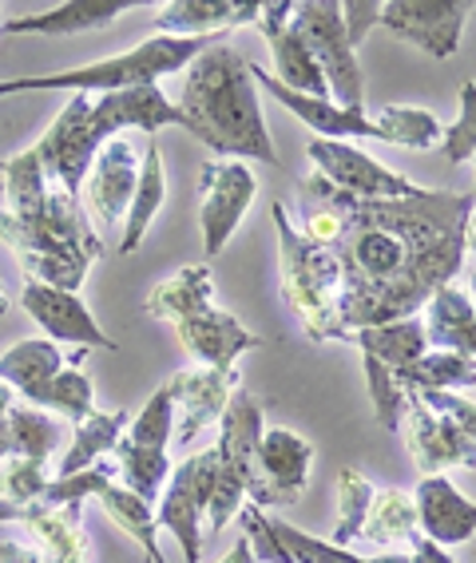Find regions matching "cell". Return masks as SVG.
<instances>
[{
    "label": "cell",
    "instance_id": "obj_7",
    "mask_svg": "<svg viewBox=\"0 0 476 563\" xmlns=\"http://www.w3.org/2000/svg\"><path fill=\"white\" fill-rule=\"evenodd\" d=\"M266 433L263 405L239 385L219 421V444H214V493L207 520L211 532H223L234 516L243 512V504H254L270 512V493H266L263 473H258V441Z\"/></svg>",
    "mask_w": 476,
    "mask_h": 563
},
{
    "label": "cell",
    "instance_id": "obj_27",
    "mask_svg": "<svg viewBox=\"0 0 476 563\" xmlns=\"http://www.w3.org/2000/svg\"><path fill=\"white\" fill-rule=\"evenodd\" d=\"M214 302V278L207 262H195V266H182L171 278L155 282L147 298H143V313L147 318H159V322H187L195 313L211 310Z\"/></svg>",
    "mask_w": 476,
    "mask_h": 563
},
{
    "label": "cell",
    "instance_id": "obj_23",
    "mask_svg": "<svg viewBox=\"0 0 476 563\" xmlns=\"http://www.w3.org/2000/svg\"><path fill=\"white\" fill-rule=\"evenodd\" d=\"M263 4H234V0H171L155 12V36L171 41H203V36H231L234 29L258 21Z\"/></svg>",
    "mask_w": 476,
    "mask_h": 563
},
{
    "label": "cell",
    "instance_id": "obj_46",
    "mask_svg": "<svg viewBox=\"0 0 476 563\" xmlns=\"http://www.w3.org/2000/svg\"><path fill=\"white\" fill-rule=\"evenodd\" d=\"M465 251L476 254V207L468 211V219H465Z\"/></svg>",
    "mask_w": 476,
    "mask_h": 563
},
{
    "label": "cell",
    "instance_id": "obj_29",
    "mask_svg": "<svg viewBox=\"0 0 476 563\" xmlns=\"http://www.w3.org/2000/svg\"><path fill=\"white\" fill-rule=\"evenodd\" d=\"M163 202H167V167H163L159 143L147 135V147H143V163H140V183H135L132 207H128V219H123L120 254L140 251V242L147 239Z\"/></svg>",
    "mask_w": 476,
    "mask_h": 563
},
{
    "label": "cell",
    "instance_id": "obj_8",
    "mask_svg": "<svg viewBox=\"0 0 476 563\" xmlns=\"http://www.w3.org/2000/svg\"><path fill=\"white\" fill-rule=\"evenodd\" d=\"M171 437H175V393L171 385L159 389L143 401V409L132 417L123 441L115 444V476L128 493L147 500L155 508L163 484L171 476Z\"/></svg>",
    "mask_w": 476,
    "mask_h": 563
},
{
    "label": "cell",
    "instance_id": "obj_26",
    "mask_svg": "<svg viewBox=\"0 0 476 563\" xmlns=\"http://www.w3.org/2000/svg\"><path fill=\"white\" fill-rule=\"evenodd\" d=\"M421 322H425L429 350L465 353L476 362V306L461 286H453V282L441 286L421 310Z\"/></svg>",
    "mask_w": 476,
    "mask_h": 563
},
{
    "label": "cell",
    "instance_id": "obj_30",
    "mask_svg": "<svg viewBox=\"0 0 476 563\" xmlns=\"http://www.w3.org/2000/svg\"><path fill=\"white\" fill-rule=\"evenodd\" d=\"M128 424H132V412L128 409H112V412L96 409L88 421L76 424V433H71V449L64 453L60 473L56 476H76V473L96 468L103 456L115 453V444L123 441Z\"/></svg>",
    "mask_w": 476,
    "mask_h": 563
},
{
    "label": "cell",
    "instance_id": "obj_36",
    "mask_svg": "<svg viewBox=\"0 0 476 563\" xmlns=\"http://www.w3.org/2000/svg\"><path fill=\"white\" fill-rule=\"evenodd\" d=\"M48 468L32 461H4L0 468V523H24L48 488Z\"/></svg>",
    "mask_w": 476,
    "mask_h": 563
},
{
    "label": "cell",
    "instance_id": "obj_37",
    "mask_svg": "<svg viewBox=\"0 0 476 563\" xmlns=\"http://www.w3.org/2000/svg\"><path fill=\"white\" fill-rule=\"evenodd\" d=\"M377 128L386 135V143L409 147V152H425L433 143L445 140V128L429 108H406V103H389L377 111Z\"/></svg>",
    "mask_w": 476,
    "mask_h": 563
},
{
    "label": "cell",
    "instance_id": "obj_52",
    "mask_svg": "<svg viewBox=\"0 0 476 563\" xmlns=\"http://www.w3.org/2000/svg\"><path fill=\"white\" fill-rule=\"evenodd\" d=\"M473 163H476V155H473ZM473 195H476V187H473Z\"/></svg>",
    "mask_w": 476,
    "mask_h": 563
},
{
    "label": "cell",
    "instance_id": "obj_13",
    "mask_svg": "<svg viewBox=\"0 0 476 563\" xmlns=\"http://www.w3.org/2000/svg\"><path fill=\"white\" fill-rule=\"evenodd\" d=\"M306 155H310L322 179H330L337 191L354 195V199H413V195L425 191L409 175L389 172L386 163H377L374 155L357 152L350 143L314 140L306 143Z\"/></svg>",
    "mask_w": 476,
    "mask_h": 563
},
{
    "label": "cell",
    "instance_id": "obj_49",
    "mask_svg": "<svg viewBox=\"0 0 476 563\" xmlns=\"http://www.w3.org/2000/svg\"><path fill=\"white\" fill-rule=\"evenodd\" d=\"M362 563H413V560H409V552H381V555H374V560H362Z\"/></svg>",
    "mask_w": 476,
    "mask_h": 563
},
{
    "label": "cell",
    "instance_id": "obj_2",
    "mask_svg": "<svg viewBox=\"0 0 476 563\" xmlns=\"http://www.w3.org/2000/svg\"><path fill=\"white\" fill-rule=\"evenodd\" d=\"M0 242L21 258L29 282L76 294L91 262L103 258L100 231L80 195L60 191L32 147L0 159Z\"/></svg>",
    "mask_w": 476,
    "mask_h": 563
},
{
    "label": "cell",
    "instance_id": "obj_31",
    "mask_svg": "<svg viewBox=\"0 0 476 563\" xmlns=\"http://www.w3.org/2000/svg\"><path fill=\"white\" fill-rule=\"evenodd\" d=\"M24 528L56 563H96V548H91V536L84 528V508L36 512Z\"/></svg>",
    "mask_w": 476,
    "mask_h": 563
},
{
    "label": "cell",
    "instance_id": "obj_40",
    "mask_svg": "<svg viewBox=\"0 0 476 563\" xmlns=\"http://www.w3.org/2000/svg\"><path fill=\"white\" fill-rule=\"evenodd\" d=\"M270 528L286 548V555H290V563H362L350 548H334L330 540H318V536L302 532L295 523L270 520Z\"/></svg>",
    "mask_w": 476,
    "mask_h": 563
},
{
    "label": "cell",
    "instance_id": "obj_12",
    "mask_svg": "<svg viewBox=\"0 0 476 563\" xmlns=\"http://www.w3.org/2000/svg\"><path fill=\"white\" fill-rule=\"evenodd\" d=\"M258 179L243 159H207L199 167V222H203L207 262L226 251L243 214L251 211Z\"/></svg>",
    "mask_w": 476,
    "mask_h": 563
},
{
    "label": "cell",
    "instance_id": "obj_15",
    "mask_svg": "<svg viewBox=\"0 0 476 563\" xmlns=\"http://www.w3.org/2000/svg\"><path fill=\"white\" fill-rule=\"evenodd\" d=\"M406 444L421 476H436L445 468H473L476 473V441L461 424L429 409L417 389H406Z\"/></svg>",
    "mask_w": 476,
    "mask_h": 563
},
{
    "label": "cell",
    "instance_id": "obj_3",
    "mask_svg": "<svg viewBox=\"0 0 476 563\" xmlns=\"http://www.w3.org/2000/svg\"><path fill=\"white\" fill-rule=\"evenodd\" d=\"M175 108L182 115V131L207 143L214 159H254L278 167V152L266 131L263 108H258L251 60L239 48H231V41L199 52L182 68V91Z\"/></svg>",
    "mask_w": 476,
    "mask_h": 563
},
{
    "label": "cell",
    "instance_id": "obj_32",
    "mask_svg": "<svg viewBox=\"0 0 476 563\" xmlns=\"http://www.w3.org/2000/svg\"><path fill=\"white\" fill-rule=\"evenodd\" d=\"M4 421H9V437H12V461L48 464L64 449V437H68V424L60 417L32 409V405H12Z\"/></svg>",
    "mask_w": 476,
    "mask_h": 563
},
{
    "label": "cell",
    "instance_id": "obj_50",
    "mask_svg": "<svg viewBox=\"0 0 476 563\" xmlns=\"http://www.w3.org/2000/svg\"><path fill=\"white\" fill-rule=\"evenodd\" d=\"M9 310V294H4V286H0V313Z\"/></svg>",
    "mask_w": 476,
    "mask_h": 563
},
{
    "label": "cell",
    "instance_id": "obj_4",
    "mask_svg": "<svg viewBox=\"0 0 476 563\" xmlns=\"http://www.w3.org/2000/svg\"><path fill=\"white\" fill-rule=\"evenodd\" d=\"M143 131L155 135L159 128H182V115L159 84L143 88L108 91V96H68L56 123L32 143V152L41 155V167L60 191L80 195V183L88 179L91 159L100 147L123 131Z\"/></svg>",
    "mask_w": 476,
    "mask_h": 563
},
{
    "label": "cell",
    "instance_id": "obj_45",
    "mask_svg": "<svg viewBox=\"0 0 476 563\" xmlns=\"http://www.w3.org/2000/svg\"><path fill=\"white\" fill-rule=\"evenodd\" d=\"M219 563H258V560H254V548L246 543V536H239V543H234L231 552H226Z\"/></svg>",
    "mask_w": 476,
    "mask_h": 563
},
{
    "label": "cell",
    "instance_id": "obj_25",
    "mask_svg": "<svg viewBox=\"0 0 476 563\" xmlns=\"http://www.w3.org/2000/svg\"><path fill=\"white\" fill-rule=\"evenodd\" d=\"M132 9H140V0H68L36 16L0 21V32L4 36H80V32L108 29Z\"/></svg>",
    "mask_w": 476,
    "mask_h": 563
},
{
    "label": "cell",
    "instance_id": "obj_22",
    "mask_svg": "<svg viewBox=\"0 0 476 563\" xmlns=\"http://www.w3.org/2000/svg\"><path fill=\"white\" fill-rule=\"evenodd\" d=\"M251 76L254 84H263L266 91H270V100L283 103L290 115H298V120L306 123V128L318 131V140H337V143H350V140H381L386 143V135H381V128H377L365 111H345L337 108L334 100H314V96H298V91L283 88V84L274 80L270 71L258 68V64H251Z\"/></svg>",
    "mask_w": 476,
    "mask_h": 563
},
{
    "label": "cell",
    "instance_id": "obj_47",
    "mask_svg": "<svg viewBox=\"0 0 476 563\" xmlns=\"http://www.w3.org/2000/svg\"><path fill=\"white\" fill-rule=\"evenodd\" d=\"M12 461V437H9V421H0V464Z\"/></svg>",
    "mask_w": 476,
    "mask_h": 563
},
{
    "label": "cell",
    "instance_id": "obj_6",
    "mask_svg": "<svg viewBox=\"0 0 476 563\" xmlns=\"http://www.w3.org/2000/svg\"><path fill=\"white\" fill-rule=\"evenodd\" d=\"M278 227V274H283V302L295 310L310 342H342L337 325V290H342V262L330 246H318L298 231L283 202L270 207Z\"/></svg>",
    "mask_w": 476,
    "mask_h": 563
},
{
    "label": "cell",
    "instance_id": "obj_33",
    "mask_svg": "<svg viewBox=\"0 0 476 563\" xmlns=\"http://www.w3.org/2000/svg\"><path fill=\"white\" fill-rule=\"evenodd\" d=\"M401 389H425V393H465L476 389V362L465 353L425 350L417 362H409L401 373H394Z\"/></svg>",
    "mask_w": 476,
    "mask_h": 563
},
{
    "label": "cell",
    "instance_id": "obj_24",
    "mask_svg": "<svg viewBox=\"0 0 476 563\" xmlns=\"http://www.w3.org/2000/svg\"><path fill=\"white\" fill-rule=\"evenodd\" d=\"M314 464V444L295 429H266L258 441V473L274 508H286L306 493Z\"/></svg>",
    "mask_w": 476,
    "mask_h": 563
},
{
    "label": "cell",
    "instance_id": "obj_28",
    "mask_svg": "<svg viewBox=\"0 0 476 563\" xmlns=\"http://www.w3.org/2000/svg\"><path fill=\"white\" fill-rule=\"evenodd\" d=\"M64 369V353L48 338H24V342L9 345L0 353V382L12 393H21L24 405H41L44 389L52 385V377Z\"/></svg>",
    "mask_w": 476,
    "mask_h": 563
},
{
    "label": "cell",
    "instance_id": "obj_43",
    "mask_svg": "<svg viewBox=\"0 0 476 563\" xmlns=\"http://www.w3.org/2000/svg\"><path fill=\"white\" fill-rule=\"evenodd\" d=\"M0 563H56L41 543L24 540H0Z\"/></svg>",
    "mask_w": 476,
    "mask_h": 563
},
{
    "label": "cell",
    "instance_id": "obj_20",
    "mask_svg": "<svg viewBox=\"0 0 476 563\" xmlns=\"http://www.w3.org/2000/svg\"><path fill=\"white\" fill-rule=\"evenodd\" d=\"M413 508L421 536L445 552L476 536V500H468L445 473L421 476V484L413 488Z\"/></svg>",
    "mask_w": 476,
    "mask_h": 563
},
{
    "label": "cell",
    "instance_id": "obj_21",
    "mask_svg": "<svg viewBox=\"0 0 476 563\" xmlns=\"http://www.w3.org/2000/svg\"><path fill=\"white\" fill-rule=\"evenodd\" d=\"M175 338H179L182 350L191 353L203 369H219V373H234V362L246 350L266 345V338H254L234 313L214 310V306L187 318V322H175Z\"/></svg>",
    "mask_w": 476,
    "mask_h": 563
},
{
    "label": "cell",
    "instance_id": "obj_35",
    "mask_svg": "<svg viewBox=\"0 0 476 563\" xmlns=\"http://www.w3.org/2000/svg\"><path fill=\"white\" fill-rule=\"evenodd\" d=\"M100 508L120 523L123 532L132 536L140 543L143 552H147V563H167L163 560V548H159V523H155V508L147 500H140L135 493H128L120 481H112L103 488L100 496Z\"/></svg>",
    "mask_w": 476,
    "mask_h": 563
},
{
    "label": "cell",
    "instance_id": "obj_14",
    "mask_svg": "<svg viewBox=\"0 0 476 563\" xmlns=\"http://www.w3.org/2000/svg\"><path fill=\"white\" fill-rule=\"evenodd\" d=\"M468 12H473V0H394V4H381L377 29L394 32L397 41L413 44L436 60H449L461 48Z\"/></svg>",
    "mask_w": 476,
    "mask_h": 563
},
{
    "label": "cell",
    "instance_id": "obj_38",
    "mask_svg": "<svg viewBox=\"0 0 476 563\" xmlns=\"http://www.w3.org/2000/svg\"><path fill=\"white\" fill-rule=\"evenodd\" d=\"M374 481L357 468H342L337 473V528H334V548H350L354 540H362L365 516L374 508Z\"/></svg>",
    "mask_w": 476,
    "mask_h": 563
},
{
    "label": "cell",
    "instance_id": "obj_34",
    "mask_svg": "<svg viewBox=\"0 0 476 563\" xmlns=\"http://www.w3.org/2000/svg\"><path fill=\"white\" fill-rule=\"evenodd\" d=\"M421 536L417 528V508L413 493H401V488H377L374 508L365 516L362 540L377 543V548H389V552H401Z\"/></svg>",
    "mask_w": 476,
    "mask_h": 563
},
{
    "label": "cell",
    "instance_id": "obj_51",
    "mask_svg": "<svg viewBox=\"0 0 476 563\" xmlns=\"http://www.w3.org/2000/svg\"><path fill=\"white\" fill-rule=\"evenodd\" d=\"M473 306H476V274H473Z\"/></svg>",
    "mask_w": 476,
    "mask_h": 563
},
{
    "label": "cell",
    "instance_id": "obj_1",
    "mask_svg": "<svg viewBox=\"0 0 476 563\" xmlns=\"http://www.w3.org/2000/svg\"><path fill=\"white\" fill-rule=\"evenodd\" d=\"M473 207V191L425 187L413 199H354L342 191L345 234L334 246L342 262V342L357 330L417 318L429 298L461 274L468 258L465 219Z\"/></svg>",
    "mask_w": 476,
    "mask_h": 563
},
{
    "label": "cell",
    "instance_id": "obj_53",
    "mask_svg": "<svg viewBox=\"0 0 476 563\" xmlns=\"http://www.w3.org/2000/svg\"><path fill=\"white\" fill-rule=\"evenodd\" d=\"M143 563H147V560H143Z\"/></svg>",
    "mask_w": 476,
    "mask_h": 563
},
{
    "label": "cell",
    "instance_id": "obj_44",
    "mask_svg": "<svg viewBox=\"0 0 476 563\" xmlns=\"http://www.w3.org/2000/svg\"><path fill=\"white\" fill-rule=\"evenodd\" d=\"M409 560L413 563H456L445 548H436V543L425 540V536H417V540L409 543Z\"/></svg>",
    "mask_w": 476,
    "mask_h": 563
},
{
    "label": "cell",
    "instance_id": "obj_41",
    "mask_svg": "<svg viewBox=\"0 0 476 563\" xmlns=\"http://www.w3.org/2000/svg\"><path fill=\"white\" fill-rule=\"evenodd\" d=\"M441 147H445L449 163H465L476 155V80L461 84V115H456V123L445 131Z\"/></svg>",
    "mask_w": 476,
    "mask_h": 563
},
{
    "label": "cell",
    "instance_id": "obj_48",
    "mask_svg": "<svg viewBox=\"0 0 476 563\" xmlns=\"http://www.w3.org/2000/svg\"><path fill=\"white\" fill-rule=\"evenodd\" d=\"M12 405H16V393L9 389V385L0 382V421H4V417H9V409Z\"/></svg>",
    "mask_w": 476,
    "mask_h": 563
},
{
    "label": "cell",
    "instance_id": "obj_18",
    "mask_svg": "<svg viewBox=\"0 0 476 563\" xmlns=\"http://www.w3.org/2000/svg\"><path fill=\"white\" fill-rule=\"evenodd\" d=\"M135 183H140V152L123 135L108 140L100 155L91 159V172L84 179V211H91L103 227H123L132 207Z\"/></svg>",
    "mask_w": 476,
    "mask_h": 563
},
{
    "label": "cell",
    "instance_id": "obj_19",
    "mask_svg": "<svg viewBox=\"0 0 476 563\" xmlns=\"http://www.w3.org/2000/svg\"><path fill=\"white\" fill-rule=\"evenodd\" d=\"M167 385H171L175 405H179V424H175L171 441L179 444V449H187L195 437L223 421L226 405H231L234 389H239V377H234V373L203 369V365H199V369L175 373Z\"/></svg>",
    "mask_w": 476,
    "mask_h": 563
},
{
    "label": "cell",
    "instance_id": "obj_42",
    "mask_svg": "<svg viewBox=\"0 0 476 563\" xmlns=\"http://www.w3.org/2000/svg\"><path fill=\"white\" fill-rule=\"evenodd\" d=\"M377 16H381V4L377 0H345L342 4V24H345V44L350 48H362V41L369 36V29H377Z\"/></svg>",
    "mask_w": 476,
    "mask_h": 563
},
{
    "label": "cell",
    "instance_id": "obj_9",
    "mask_svg": "<svg viewBox=\"0 0 476 563\" xmlns=\"http://www.w3.org/2000/svg\"><path fill=\"white\" fill-rule=\"evenodd\" d=\"M345 342H354L357 350H362L377 424L389 429V433H397V424H401V417H406V389L394 382V373H401L409 362H417V357L429 350L421 313H417V318H406V322L357 330V333H350Z\"/></svg>",
    "mask_w": 476,
    "mask_h": 563
},
{
    "label": "cell",
    "instance_id": "obj_5",
    "mask_svg": "<svg viewBox=\"0 0 476 563\" xmlns=\"http://www.w3.org/2000/svg\"><path fill=\"white\" fill-rule=\"evenodd\" d=\"M226 36H203V41H171V36H152L140 48L96 60L88 68L52 71V76H24V80H0V96H32V91H68V96H108V91L143 88L159 84L163 76L182 71L199 52L223 44Z\"/></svg>",
    "mask_w": 476,
    "mask_h": 563
},
{
    "label": "cell",
    "instance_id": "obj_39",
    "mask_svg": "<svg viewBox=\"0 0 476 563\" xmlns=\"http://www.w3.org/2000/svg\"><path fill=\"white\" fill-rule=\"evenodd\" d=\"M36 409L52 412V417H64V421H71V424H80L96 412V385H91V377L80 369V365H76V369L64 365V369L52 377L48 389H44Z\"/></svg>",
    "mask_w": 476,
    "mask_h": 563
},
{
    "label": "cell",
    "instance_id": "obj_17",
    "mask_svg": "<svg viewBox=\"0 0 476 563\" xmlns=\"http://www.w3.org/2000/svg\"><path fill=\"white\" fill-rule=\"evenodd\" d=\"M290 16H295V0H274V4L258 9V21H254V29L263 32L266 44H270L274 80L283 84V88L298 91V96L330 100V88H325V76L318 68L314 52L306 48V41L298 36Z\"/></svg>",
    "mask_w": 476,
    "mask_h": 563
},
{
    "label": "cell",
    "instance_id": "obj_10",
    "mask_svg": "<svg viewBox=\"0 0 476 563\" xmlns=\"http://www.w3.org/2000/svg\"><path fill=\"white\" fill-rule=\"evenodd\" d=\"M290 24L298 29L306 48L314 52L325 88H330V100L345 111H365V76L362 64H357V52L345 44L342 4L337 0H302V4H295Z\"/></svg>",
    "mask_w": 476,
    "mask_h": 563
},
{
    "label": "cell",
    "instance_id": "obj_16",
    "mask_svg": "<svg viewBox=\"0 0 476 563\" xmlns=\"http://www.w3.org/2000/svg\"><path fill=\"white\" fill-rule=\"evenodd\" d=\"M21 306L32 322L41 325L48 342H68L80 345V350H120V345L100 330V322L91 318L88 302H84L76 290H56V286H44V282L24 278Z\"/></svg>",
    "mask_w": 476,
    "mask_h": 563
},
{
    "label": "cell",
    "instance_id": "obj_11",
    "mask_svg": "<svg viewBox=\"0 0 476 563\" xmlns=\"http://www.w3.org/2000/svg\"><path fill=\"white\" fill-rule=\"evenodd\" d=\"M211 493H214V449H203V453L175 464L167 484H163L159 500H155L159 532L175 536L187 563H203V532H207L203 523H207V508H211Z\"/></svg>",
    "mask_w": 476,
    "mask_h": 563
}]
</instances>
